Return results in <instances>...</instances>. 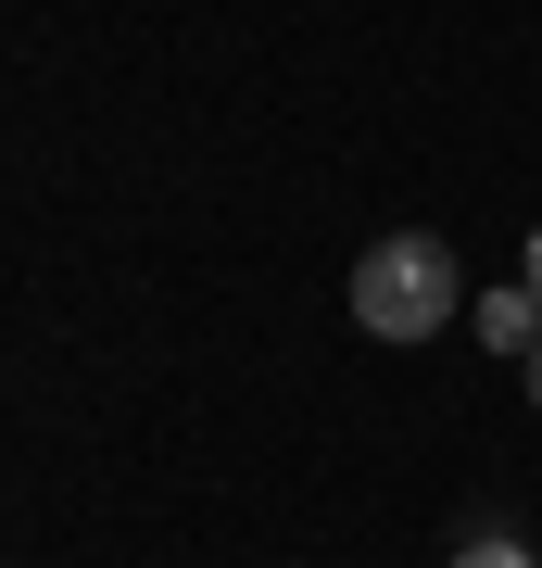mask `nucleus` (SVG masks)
<instances>
[{
    "label": "nucleus",
    "instance_id": "nucleus-1",
    "mask_svg": "<svg viewBox=\"0 0 542 568\" xmlns=\"http://www.w3.org/2000/svg\"><path fill=\"white\" fill-rule=\"evenodd\" d=\"M454 304H467V265H454V241H429V227H391V241L354 265V328L366 342H429Z\"/></svg>",
    "mask_w": 542,
    "mask_h": 568
},
{
    "label": "nucleus",
    "instance_id": "nucleus-2",
    "mask_svg": "<svg viewBox=\"0 0 542 568\" xmlns=\"http://www.w3.org/2000/svg\"><path fill=\"white\" fill-rule=\"evenodd\" d=\"M480 342H492V354H530V342H542V291H530V278H518V291H480Z\"/></svg>",
    "mask_w": 542,
    "mask_h": 568
},
{
    "label": "nucleus",
    "instance_id": "nucleus-3",
    "mask_svg": "<svg viewBox=\"0 0 542 568\" xmlns=\"http://www.w3.org/2000/svg\"><path fill=\"white\" fill-rule=\"evenodd\" d=\"M454 568H542L530 544H504V530H480V544H454Z\"/></svg>",
    "mask_w": 542,
    "mask_h": 568
},
{
    "label": "nucleus",
    "instance_id": "nucleus-4",
    "mask_svg": "<svg viewBox=\"0 0 542 568\" xmlns=\"http://www.w3.org/2000/svg\"><path fill=\"white\" fill-rule=\"evenodd\" d=\"M530 405H542V342H530Z\"/></svg>",
    "mask_w": 542,
    "mask_h": 568
},
{
    "label": "nucleus",
    "instance_id": "nucleus-5",
    "mask_svg": "<svg viewBox=\"0 0 542 568\" xmlns=\"http://www.w3.org/2000/svg\"><path fill=\"white\" fill-rule=\"evenodd\" d=\"M530 291H542V227H530Z\"/></svg>",
    "mask_w": 542,
    "mask_h": 568
}]
</instances>
